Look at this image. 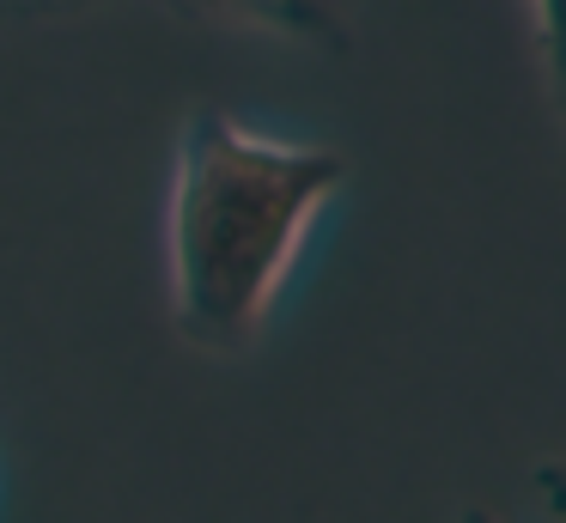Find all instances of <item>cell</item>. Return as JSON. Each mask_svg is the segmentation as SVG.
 <instances>
[{
  "mask_svg": "<svg viewBox=\"0 0 566 523\" xmlns=\"http://www.w3.org/2000/svg\"><path fill=\"white\" fill-rule=\"evenodd\" d=\"M347 182L335 146H286L226 109H196L177 140L165 255L189 347L238 353L269 323L311 219Z\"/></svg>",
  "mask_w": 566,
  "mask_h": 523,
  "instance_id": "1",
  "label": "cell"
},
{
  "mask_svg": "<svg viewBox=\"0 0 566 523\" xmlns=\"http://www.w3.org/2000/svg\"><path fill=\"white\" fill-rule=\"evenodd\" d=\"M171 7L293 36V43H311V49H347L354 43V19H359V0H171Z\"/></svg>",
  "mask_w": 566,
  "mask_h": 523,
  "instance_id": "2",
  "label": "cell"
},
{
  "mask_svg": "<svg viewBox=\"0 0 566 523\" xmlns=\"http://www.w3.org/2000/svg\"><path fill=\"white\" fill-rule=\"evenodd\" d=\"M536 7V36H542V61L554 73V97L566 116V0H530Z\"/></svg>",
  "mask_w": 566,
  "mask_h": 523,
  "instance_id": "3",
  "label": "cell"
},
{
  "mask_svg": "<svg viewBox=\"0 0 566 523\" xmlns=\"http://www.w3.org/2000/svg\"><path fill=\"white\" fill-rule=\"evenodd\" d=\"M536 487H542V499H548V505L566 517V457L542 462V469H536Z\"/></svg>",
  "mask_w": 566,
  "mask_h": 523,
  "instance_id": "4",
  "label": "cell"
},
{
  "mask_svg": "<svg viewBox=\"0 0 566 523\" xmlns=\"http://www.w3.org/2000/svg\"><path fill=\"white\" fill-rule=\"evenodd\" d=\"M463 523H500V517H488V511H469V517Z\"/></svg>",
  "mask_w": 566,
  "mask_h": 523,
  "instance_id": "5",
  "label": "cell"
}]
</instances>
